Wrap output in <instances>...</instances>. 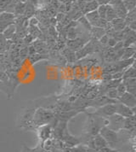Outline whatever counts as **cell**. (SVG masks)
Segmentation results:
<instances>
[{"instance_id":"1","label":"cell","mask_w":136,"mask_h":152,"mask_svg":"<svg viewBox=\"0 0 136 152\" xmlns=\"http://www.w3.org/2000/svg\"><path fill=\"white\" fill-rule=\"evenodd\" d=\"M123 121H124V117H122L117 114H114L107 118L106 126L115 132L120 131L121 129H122Z\"/></svg>"},{"instance_id":"2","label":"cell","mask_w":136,"mask_h":152,"mask_svg":"<svg viewBox=\"0 0 136 152\" xmlns=\"http://www.w3.org/2000/svg\"><path fill=\"white\" fill-rule=\"evenodd\" d=\"M99 133L105 138V140L108 143V145L109 144H115L118 140V136H117L116 132L110 129L106 126H102L100 129Z\"/></svg>"},{"instance_id":"3","label":"cell","mask_w":136,"mask_h":152,"mask_svg":"<svg viewBox=\"0 0 136 152\" xmlns=\"http://www.w3.org/2000/svg\"><path fill=\"white\" fill-rule=\"evenodd\" d=\"M116 114L121 115L122 117L126 118L135 115V107L134 108H129L128 106L121 104L119 102H116Z\"/></svg>"},{"instance_id":"4","label":"cell","mask_w":136,"mask_h":152,"mask_svg":"<svg viewBox=\"0 0 136 152\" xmlns=\"http://www.w3.org/2000/svg\"><path fill=\"white\" fill-rule=\"evenodd\" d=\"M116 101L121 103V104H124V105H126V106H128L129 108L136 107V97L135 95H132V94H130L127 91L117 97Z\"/></svg>"},{"instance_id":"5","label":"cell","mask_w":136,"mask_h":152,"mask_svg":"<svg viewBox=\"0 0 136 152\" xmlns=\"http://www.w3.org/2000/svg\"><path fill=\"white\" fill-rule=\"evenodd\" d=\"M97 115L102 117L108 118L109 116L116 114V104L115 103H110V104H104L97 110Z\"/></svg>"},{"instance_id":"6","label":"cell","mask_w":136,"mask_h":152,"mask_svg":"<svg viewBox=\"0 0 136 152\" xmlns=\"http://www.w3.org/2000/svg\"><path fill=\"white\" fill-rule=\"evenodd\" d=\"M108 145V143L105 140V138H103L100 133H98V134L95 135L94 138H92V140L89 142L88 147L94 148V149L98 151V150L104 148V147H106Z\"/></svg>"},{"instance_id":"7","label":"cell","mask_w":136,"mask_h":152,"mask_svg":"<svg viewBox=\"0 0 136 152\" xmlns=\"http://www.w3.org/2000/svg\"><path fill=\"white\" fill-rule=\"evenodd\" d=\"M52 117H53V115L50 112H48L44 110H38V111L36 113L35 119L38 124H40V123L43 124V123L49 122Z\"/></svg>"},{"instance_id":"8","label":"cell","mask_w":136,"mask_h":152,"mask_svg":"<svg viewBox=\"0 0 136 152\" xmlns=\"http://www.w3.org/2000/svg\"><path fill=\"white\" fill-rule=\"evenodd\" d=\"M122 83L126 86V91L136 96V78L122 79Z\"/></svg>"},{"instance_id":"9","label":"cell","mask_w":136,"mask_h":152,"mask_svg":"<svg viewBox=\"0 0 136 152\" xmlns=\"http://www.w3.org/2000/svg\"><path fill=\"white\" fill-rule=\"evenodd\" d=\"M135 115H132V116H129V117L124 118L122 129H126V130H128V131H134L135 128Z\"/></svg>"},{"instance_id":"10","label":"cell","mask_w":136,"mask_h":152,"mask_svg":"<svg viewBox=\"0 0 136 152\" xmlns=\"http://www.w3.org/2000/svg\"><path fill=\"white\" fill-rule=\"evenodd\" d=\"M98 6H99V4H97V2L95 0H88L87 2H85L84 5L82 8V13H83V14L85 15L88 12L96 10Z\"/></svg>"},{"instance_id":"11","label":"cell","mask_w":136,"mask_h":152,"mask_svg":"<svg viewBox=\"0 0 136 152\" xmlns=\"http://www.w3.org/2000/svg\"><path fill=\"white\" fill-rule=\"evenodd\" d=\"M85 18L87 19V21H88V23L91 25V27H95L96 23L98 22L99 19L101 18L99 16V15L97 13V10H94V11H90L84 15Z\"/></svg>"},{"instance_id":"12","label":"cell","mask_w":136,"mask_h":152,"mask_svg":"<svg viewBox=\"0 0 136 152\" xmlns=\"http://www.w3.org/2000/svg\"><path fill=\"white\" fill-rule=\"evenodd\" d=\"M110 23H111V27H112V28L115 31H122L125 28V27L127 26L126 25V22L124 21V19L118 18V17L115 18L113 21H111Z\"/></svg>"},{"instance_id":"13","label":"cell","mask_w":136,"mask_h":152,"mask_svg":"<svg viewBox=\"0 0 136 152\" xmlns=\"http://www.w3.org/2000/svg\"><path fill=\"white\" fill-rule=\"evenodd\" d=\"M112 7L114 9L116 14V16H117L118 18H122V19H124V18H125L126 15L128 13V10H127V9L125 8V6L123 5L122 2V3H120V4H116L115 6H112Z\"/></svg>"},{"instance_id":"14","label":"cell","mask_w":136,"mask_h":152,"mask_svg":"<svg viewBox=\"0 0 136 152\" xmlns=\"http://www.w3.org/2000/svg\"><path fill=\"white\" fill-rule=\"evenodd\" d=\"M15 33H16V28H15L14 24L12 23L5 28V30L3 32L2 34L7 40V39H11L14 37V35L15 34Z\"/></svg>"},{"instance_id":"15","label":"cell","mask_w":136,"mask_h":152,"mask_svg":"<svg viewBox=\"0 0 136 152\" xmlns=\"http://www.w3.org/2000/svg\"><path fill=\"white\" fill-rule=\"evenodd\" d=\"M127 78H136V69L135 67V62L124 71H122V79H127Z\"/></svg>"},{"instance_id":"16","label":"cell","mask_w":136,"mask_h":152,"mask_svg":"<svg viewBox=\"0 0 136 152\" xmlns=\"http://www.w3.org/2000/svg\"><path fill=\"white\" fill-rule=\"evenodd\" d=\"M135 47H125L123 50V54L120 60H124V59H129L132 57H135Z\"/></svg>"},{"instance_id":"17","label":"cell","mask_w":136,"mask_h":152,"mask_svg":"<svg viewBox=\"0 0 136 152\" xmlns=\"http://www.w3.org/2000/svg\"><path fill=\"white\" fill-rule=\"evenodd\" d=\"M15 15L13 13L3 11L0 13V22H14Z\"/></svg>"},{"instance_id":"18","label":"cell","mask_w":136,"mask_h":152,"mask_svg":"<svg viewBox=\"0 0 136 152\" xmlns=\"http://www.w3.org/2000/svg\"><path fill=\"white\" fill-rule=\"evenodd\" d=\"M90 33H91V35H93L95 39H100L103 35L106 34V30L101 28L92 27L90 29Z\"/></svg>"},{"instance_id":"19","label":"cell","mask_w":136,"mask_h":152,"mask_svg":"<svg viewBox=\"0 0 136 152\" xmlns=\"http://www.w3.org/2000/svg\"><path fill=\"white\" fill-rule=\"evenodd\" d=\"M116 14L115 10L112 6H111L110 4H107V7H106V20L111 22V21H113L115 18H116Z\"/></svg>"},{"instance_id":"20","label":"cell","mask_w":136,"mask_h":152,"mask_svg":"<svg viewBox=\"0 0 136 152\" xmlns=\"http://www.w3.org/2000/svg\"><path fill=\"white\" fill-rule=\"evenodd\" d=\"M35 12V6L26 2V5H25V10H24V13L23 15L27 18H31L33 17V15H34Z\"/></svg>"},{"instance_id":"21","label":"cell","mask_w":136,"mask_h":152,"mask_svg":"<svg viewBox=\"0 0 136 152\" xmlns=\"http://www.w3.org/2000/svg\"><path fill=\"white\" fill-rule=\"evenodd\" d=\"M124 21L126 22V25H129V23L133 22V21H136V12L135 9L134 10H131L128 11V13L126 15L125 18H124Z\"/></svg>"},{"instance_id":"22","label":"cell","mask_w":136,"mask_h":152,"mask_svg":"<svg viewBox=\"0 0 136 152\" xmlns=\"http://www.w3.org/2000/svg\"><path fill=\"white\" fill-rule=\"evenodd\" d=\"M122 4L127 9V10L129 11L131 10L135 9L136 0H122Z\"/></svg>"},{"instance_id":"23","label":"cell","mask_w":136,"mask_h":152,"mask_svg":"<svg viewBox=\"0 0 136 152\" xmlns=\"http://www.w3.org/2000/svg\"><path fill=\"white\" fill-rule=\"evenodd\" d=\"M40 137L42 138L43 140L44 139H47L49 136V133H50V127L48 126H43L40 130Z\"/></svg>"},{"instance_id":"24","label":"cell","mask_w":136,"mask_h":152,"mask_svg":"<svg viewBox=\"0 0 136 152\" xmlns=\"http://www.w3.org/2000/svg\"><path fill=\"white\" fill-rule=\"evenodd\" d=\"M106 97H108L109 99H111V100H116L117 97H118V93H117L116 89V88L108 89L107 92H106Z\"/></svg>"},{"instance_id":"25","label":"cell","mask_w":136,"mask_h":152,"mask_svg":"<svg viewBox=\"0 0 136 152\" xmlns=\"http://www.w3.org/2000/svg\"><path fill=\"white\" fill-rule=\"evenodd\" d=\"M106 7L107 5H99L97 8V13L99 16L102 19H106Z\"/></svg>"},{"instance_id":"26","label":"cell","mask_w":136,"mask_h":152,"mask_svg":"<svg viewBox=\"0 0 136 152\" xmlns=\"http://www.w3.org/2000/svg\"><path fill=\"white\" fill-rule=\"evenodd\" d=\"M122 81V80H110L108 83L106 84V88L108 89H112V88H116L119 84Z\"/></svg>"},{"instance_id":"27","label":"cell","mask_w":136,"mask_h":152,"mask_svg":"<svg viewBox=\"0 0 136 152\" xmlns=\"http://www.w3.org/2000/svg\"><path fill=\"white\" fill-rule=\"evenodd\" d=\"M47 58V56H45V55H42V54H33L30 56V62L32 63H36L38 61H40L42 59H45Z\"/></svg>"},{"instance_id":"28","label":"cell","mask_w":136,"mask_h":152,"mask_svg":"<svg viewBox=\"0 0 136 152\" xmlns=\"http://www.w3.org/2000/svg\"><path fill=\"white\" fill-rule=\"evenodd\" d=\"M78 21H79L82 25L84 27V28H86L87 30L90 31V29H91V28H92V27H91V25L88 23V21H87V19L85 18V16H84V15H82L81 17L78 19Z\"/></svg>"},{"instance_id":"29","label":"cell","mask_w":136,"mask_h":152,"mask_svg":"<svg viewBox=\"0 0 136 152\" xmlns=\"http://www.w3.org/2000/svg\"><path fill=\"white\" fill-rule=\"evenodd\" d=\"M116 89L117 91V93H118V97L119 96H121L122 95L124 92H126V86H125V85L122 83V81L121 83L119 84L116 87Z\"/></svg>"},{"instance_id":"30","label":"cell","mask_w":136,"mask_h":152,"mask_svg":"<svg viewBox=\"0 0 136 152\" xmlns=\"http://www.w3.org/2000/svg\"><path fill=\"white\" fill-rule=\"evenodd\" d=\"M87 146L85 145H77L75 147H72V152H86L87 151Z\"/></svg>"},{"instance_id":"31","label":"cell","mask_w":136,"mask_h":152,"mask_svg":"<svg viewBox=\"0 0 136 152\" xmlns=\"http://www.w3.org/2000/svg\"><path fill=\"white\" fill-rule=\"evenodd\" d=\"M117 43V41L114 38L112 37H109L108 42H107V45H108L110 48H113L116 45V44Z\"/></svg>"},{"instance_id":"32","label":"cell","mask_w":136,"mask_h":152,"mask_svg":"<svg viewBox=\"0 0 136 152\" xmlns=\"http://www.w3.org/2000/svg\"><path fill=\"white\" fill-rule=\"evenodd\" d=\"M109 37L106 34H104L102 36L101 38L99 39V42L102 45H107V42H108Z\"/></svg>"},{"instance_id":"33","label":"cell","mask_w":136,"mask_h":152,"mask_svg":"<svg viewBox=\"0 0 136 152\" xmlns=\"http://www.w3.org/2000/svg\"><path fill=\"white\" fill-rule=\"evenodd\" d=\"M38 24V19L36 17L33 16V17L29 18V25L31 27H36Z\"/></svg>"},{"instance_id":"34","label":"cell","mask_w":136,"mask_h":152,"mask_svg":"<svg viewBox=\"0 0 136 152\" xmlns=\"http://www.w3.org/2000/svg\"><path fill=\"white\" fill-rule=\"evenodd\" d=\"M5 41L6 39H4V37L3 36L2 34H0V51L4 49V46H5Z\"/></svg>"},{"instance_id":"35","label":"cell","mask_w":136,"mask_h":152,"mask_svg":"<svg viewBox=\"0 0 136 152\" xmlns=\"http://www.w3.org/2000/svg\"><path fill=\"white\" fill-rule=\"evenodd\" d=\"M98 151L99 152H117V151H115V150H112L111 148H110L108 146H106V147H104V148H101V149H100V150H98Z\"/></svg>"},{"instance_id":"36","label":"cell","mask_w":136,"mask_h":152,"mask_svg":"<svg viewBox=\"0 0 136 152\" xmlns=\"http://www.w3.org/2000/svg\"><path fill=\"white\" fill-rule=\"evenodd\" d=\"M24 40H25V42L27 44H29V43H32V42L33 41L34 38L31 34H27L25 36V38H24Z\"/></svg>"},{"instance_id":"37","label":"cell","mask_w":136,"mask_h":152,"mask_svg":"<svg viewBox=\"0 0 136 152\" xmlns=\"http://www.w3.org/2000/svg\"><path fill=\"white\" fill-rule=\"evenodd\" d=\"M99 5H107L111 0H95Z\"/></svg>"},{"instance_id":"38","label":"cell","mask_w":136,"mask_h":152,"mask_svg":"<svg viewBox=\"0 0 136 152\" xmlns=\"http://www.w3.org/2000/svg\"><path fill=\"white\" fill-rule=\"evenodd\" d=\"M27 54H28V49L27 48H24V49H22V50H20V55L22 58H23V57H25L26 56H27Z\"/></svg>"},{"instance_id":"39","label":"cell","mask_w":136,"mask_h":152,"mask_svg":"<svg viewBox=\"0 0 136 152\" xmlns=\"http://www.w3.org/2000/svg\"><path fill=\"white\" fill-rule=\"evenodd\" d=\"M122 0H111L110 1V3H109V4L110 5H111V6H115L116 4H120V3H122Z\"/></svg>"},{"instance_id":"40","label":"cell","mask_w":136,"mask_h":152,"mask_svg":"<svg viewBox=\"0 0 136 152\" xmlns=\"http://www.w3.org/2000/svg\"><path fill=\"white\" fill-rule=\"evenodd\" d=\"M28 49V53H29V55L32 56L35 54V52H36V50H35V47L34 46H29V47H27Z\"/></svg>"},{"instance_id":"41","label":"cell","mask_w":136,"mask_h":152,"mask_svg":"<svg viewBox=\"0 0 136 152\" xmlns=\"http://www.w3.org/2000/svg\"><path fill=\"white\" fill-rule=\"evenodd\" d=\"M7 75L4 72H0V80L1 81H5L7 80Z\"/></svg>"},{"instance_id":"42","label":"cell","mask_w":136,"mask_h":152,"mask_svg":"<svg viewBox=\"0 0 136 152\" xmlns=\"http://www.w3.org/2000/svg\"><path fill=\"white\" fill-rule=\"evenodd\" d=\"M128 27H129L131 30H133V31H135L136 30V21H133V22H131V23H129V25H127Z\"/></svg>"},{"instance_id":"43","label":"cell","mask_w":136,"mask_h":152,"mask_svg":"<svg viewBox=\"0 0 136 152\" xmlns=\"http://www.w3.org/2000/svg\"><path fill=\"white\" fill-rule=\"evenodd\" d=\"M27 2L29 3V4H33L34 6H36V5H38L40 3V0H27Z\"/></svg>"},{"instance_id":"44","label":"cell","mask_w":136,"mask_h":152,"mask_svg":"<svg viewBox=\"0 0 136 152\" xmlns=\"http://www.w3.org/2000/svg\"><path fill=\"white\" fill-rule=\"evenodd\" d=\"M86 152H99L97 150H95L94 148H90V147H88L87 148V151Z\"/></svg>"},{"instance_id":"45","label":"cell","mask_w":136,"mask_h":152,"mask_svg":"<svg viewBox=\"0 0 136 152\" xmlns=\"http://www.w3.org/2000/svg\"><path fill=\"white\" fill-rule=\"evenodd\" d=\"M63 152H72V147H69V148H67L64 150Z\"/></svg>"},{"instance_id":"46","label":"cell","mask_w":136,"mask_h":152,"mask_svg":"<svg viewBox=\"0 0 136 152\" xmlns=\"http://www.w3.org/2000/svg\"><path fill=\"white\" fill-rule=\"evenodd\" d=\"M18 1H20V2H23V3H26V2H27V0H18Z\"/></svg>"}]
</instances>
